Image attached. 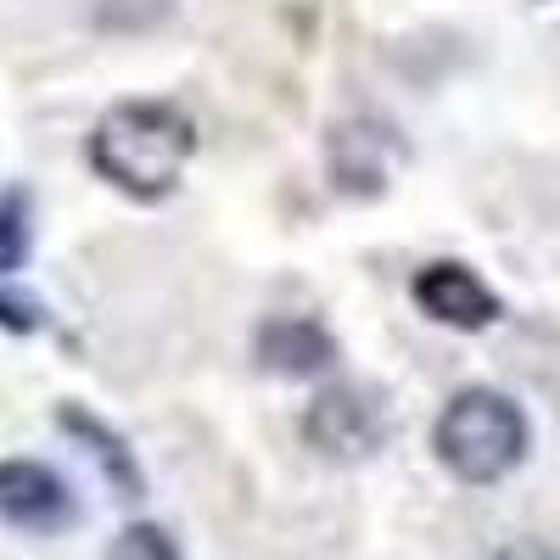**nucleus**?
<instances>
[{
  "label": "nucleus",
  "mask_w": 560,
  "mask_h": 560,
  "mask_svg": "<svg viewBox=\"0 0 560 560\" xmlns=\"http://www.w3.org/2000/svg\"><path fill=\"white\" fill-rule=\"evenodd\" d=\"M415 303L427 319L448 325V331H482V325L499 319V298L482 275H471L465 264L443 258V264H427L415 275Z\"/></svg>",
  "instance_id": "nucleus-6"
},
{
  "label": "nucleus",
  "mask_w": 560,
  "mask_h": 560,
  "mask_svg": "<svg viewBox=\"0 0 560 560\" xmlns=\"http://www.w3.org/2000/svg\"><path fill=\"white\" fill-rule=\"evenodd\" d=\"M0 522L18 533H62L79 522V504L45 459H0Z\"/></svg>",
  "instance_id": "nucleus-5"
},
{
  "label": "nucleus",
  "mask_w": 560,
  "mask_h": 560,
  "mask_svg": "<svg viewBox=\"0 0 560 560\" xmlns=\"http://www.w3.org/2000/svg\"><path fill=\"white\" fill-rule=\"evenodd\" d=\"M107 560H185V555H179V544H174L168 527H158V522H129V527L113 538Z\"/></svg>",
  "instance_id": "nucleus-9"
},
{
  "label": "nucleus",
  "mask_w": 560,
  "mask_h": 560,
  "mask_svg": "<svg viewBox=\"0 0 560 560\" xmlns=\"http://www.w3.org/2000/svg\"><path fill=\"white\" fill-rule=\"evenodd\" d=\"M253 348H258V364L269 370V376H292V382L319 376V370H331V359H337L331 331H325L319 319H303V314H275V319H264Z\"/></svg>",
  "instance_id": "nucleus-7"
},
{
  "label": "nucleus",
  "mask_w": 560,
  "mask_h": 560,
  "mask_svg": "<svg viewBox=\"0 0 560 560\" xmlns=\"http://www.w3.org/2000/svg\"><path fill=\"white\" fill-rule=\"evenodd\" d=\"M398 158V135L376 118H348L325 140V174L342 197H382Z\"/></svg>",
  "instance_id": "nucleus-4"
},
{
  "label": "nucleus",
  "mask_w": 560,
  "mask_h": 560,
  "mask_svg": "<svg viewBox=\"0 0 560 560\" xmlns=\"http://www.w3.org/2000/svg\"><path fill=\"white\" fill-rule=\"evenodd\" d=\"M197 152V124L168 102H118L90 135V168L135 202L168 197Z\"/></svg>",
  "instance_id": "nucleus-1"
},
{
  "label": "nucleus",
  "mask_w": 560,
  "mask_h": 560,
  "mask_svg": "<svg viewBox=\"0 0 560 560\" xmlns=\"http://www.w3.org/2000/svg\"><path fill=\"white\" fill-rule=\"evenodd\" d=\"M0 325L7 331H39V308L18 292H0Z\"/></svg>",
  "instance_id": "nucleus-11"
},
{
  "label": "nucleus",
  "mask_w": 560,
  "mask_h": 560,
  "mask_svg": "<svg viewBox=\"0 0 560 560\" xmlns=\"http://www.w3.org/2000/svg\"><path fill=\"white\" fill-rule=\"evenodd\" d=\"M57 427L68 432V438H79L84 443V454L102 465V477L124 493V499H140L147 493V482H140V465H135V454L124 448V438L118 432H107L96 415H84L79 404H68V409H57Z\"/></svg>",
  "instance_id": "nucleus-8"
},
{
  "label": "nucleus",
  "mask_w": 560,
  "mask_h": 560,
  "mask_svg": "<svg viewBox=\"0 0 560 560\" xmlns=\"http://www.w3.org/2000/svg\"><path fill=\"white\" fill-rule=\"evenodd\" d=\"M303 443L319 459H370L387 443V409L370 387H325L303 415Z\"/></svg>",
  "instance_id": "nucleus-3"
},
{
  "label": "nucleus",
  "mask_w": 560,
  "mask_h": 560,
  "mask_svg": "<svg viewBox=\"0 0 560 560\" xmlns=\"http://www.w3.org/2000/svg\"><path fill=\"white\" fill-rule=\"evenodd\" d=\"M28 258V213L18 197H0V269H18Z\"/></svg>",
  "instance_id": "nucleus-10"
},
{
  "label": "nucleus",
  "mask_w": 560,
  "mask_h": 560,
  "mask_svg": "<svg viewBox=\"0 0 560 560\" xmlns=\"http://www.w3.org/2000/svg\"><path fill=\"white\" fill-rule=\"evenodd\" d=\"M527 415L499 387H465L443 404L432 427L438 465L465 488H493L527 459Z\"/></svg>",
  "instance_id": "nucleus-2"
}]
</instances>
